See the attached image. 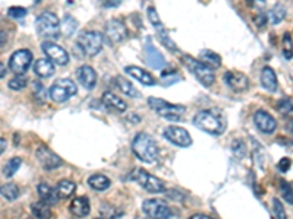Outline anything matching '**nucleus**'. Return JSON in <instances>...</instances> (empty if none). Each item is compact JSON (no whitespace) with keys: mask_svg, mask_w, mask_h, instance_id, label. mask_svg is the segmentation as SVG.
Wrapping results in <instances>:
<instances>
[{"mask_svg":"<svg viewBox=\"0 0 293 219\" xmlns=\"http://www.w3.org/2000/svg\"><path fill=\"white\" fill-rule=\"evenodd\" d=\"M189 219H214L208 215H204V213H193L192 216H189Z\"/></svg>","mask_w":293,"mask_h":219,"instance_id":"obj_45","label":"nucleus"},{"mask_svg":"<svg viewBox=\"0 0 293 219\" xmlns=\"http://www.w3.org/2000/svg\"><path fill=\"white\" fill-rule=\"evenodd\" d=\"M103 34L99 31H84L79 34L77 39V47L79 52H82L87 57H94L102 52Z\"/></svg>","mask_w":293,"mask_h":219,"instance_id":"obj_5","label":"nucleus"},{"mask_svg":"<svg viewBox=\"0 0 293 219\" xmlns=\"http://www.w3.org/2000/svg\"><path fill=\"white\" fill-rule=\"evenodd\" d=\"M125 72H126V75L134 77L135 80L141 82L142 85H147V86L155 85V79L151 76V73H148L147 70L141 69L138 66H126V67H125Z\"/></svg>","mask_w":293,"mask_h":219,"instance_id":"obj_18","label":"nucleus"},{"mask_svg":"<svg viewBox=\"0 0 293 219\" xmlns=\"http://www.w3.org/2000/svg\"><path fill=\"white\" fill-rule=\"evenodd\" d=\"M37 193L40 196V200L47 203V205H56L59 202V197L56 193V189L50 187L47 183H40L37 186Z\"/></svg>","mask_w":293,"mask_h":219,"instance_id":"obj_20","label":"nucleus"},{"mask_svg":"<svg viewBox=\"0 0 293 219\" xmlns=\"http://www.w3.org/2000/svg\"><path fill=\"white\" fill-rule=\"evenodd\" d=\"M104 37L109 39V42H120L127 37L126 26L120 19H110L104 25Z\"/></svg>","mask_w":293,"mask_h":219,"instance_id":"obj_14","label":"nucleus"},{"mask_svg":"<svg viewBox=\"0 0 293 219\" xmlns=\"http://www.w3.org/2000/svg\"><path fill=\"white\" fill-rule=\"evenodd\" d=\"M120 5V0H113V2H106L104 3V8H115Z\"/></svg>","mask_w":293,"mask_h":219,"instance_id":"obj_46","label":"nucleus"},{"mask_svg":"<svg viewBox=\"0 0 293 219\" xmlns=\"http://www.w3.org/2000/svg\"><path fill=\"white\" fill-rule=\"evenodd\" d=\"M34 72L36 75L40 77H49L54 73V63L51 62L50 59L47 57H43V59H39L36 60L34 63Z\"/></svg>","mask_w":293,"mask_h":219,"instance_id":"obj_23","label":"nucleus"},{"mask_svg":"<svg viewBox=\"0 0 293 219\" xmlns=\"http://www.w3.org/2000/svg\"><path fill=\"white\" fill-rule=\"evenodd\" d=\"M232 151L233 154L236 155L238 158H243L246 154V148H245V143L242 141H235L232 145Z\"/></svg>","mask_w":293,"mask_h":219,"instance_id":"obj_40","label":"nucleus"},{"mask_svg":"<svg viewBox=\"0 0 293 219\" xmlns=\"http://www.w3.org/2000/svg\"><path fill=\"white\" fill-rule=\"evenodd\" d=\"M78 22L77 19L71 15H64L63 18V25H62V32L64 34V37H71L75 31H77Z\"/></svg>","mask_w":293,"mask_h":219,"instance_id":"obj_34","label":"nucleus"},{"mask_svg":"<svg viewBox=\"0 0 293 219\" xmlns=\"http://www.w3.org/2000/svg\"><path fill=\"white\" fill-rule=\"evenodd\" d=\"M200 59H201L203 63L210 66L211 69L221 66V57H220L217 53L211 52V50H203V52H200Z\"/></svg>","mask_w":293,"mask_h":219,"instance_id":"obj_28","label":"nucleus"},{"mask_svg":"<svg viewBox=\"0 0 293 219\" xmlns=\"http://www.w3.org/2000/svg\"><path fill=\"white\" fill-rule=\"evenodd\" d=\"M31 213L37 219H50L51 218V209L50 205L44 203V202H34L31 205Z\"/></svg>","mask_w":293,"mask_h":219,"instance_id":"obj_27","label":"nucleus"},{"mask_svg":"<svg viewBox=\"0 0 293 219\" xmlns=\"http://www.w3.org/2000/svg\"><path fill=\"white\" fill-rule=\"evenodd\" d=\"M286 13H287L286 8H284L283 5H280V3H277L276 6H273V8H271V11H270L267 15H268L270 22H271L273 25H277V24H280L281 21L286 18Z\"/></svg>","mask_w":293,"mask_h":219,"instance_id":"obj_29","label":"nucleus"},{"mask_svg":"<svg viewBox=\"0 0 293 219\" xmlns=\"http://www.w3.org/2000/svg\"><path fill=\"white\" fill-rule=\"evenodd\" d=\"M69 210L72 212V215H75L77 218H85L91 210L89 206V200L85 196H78L74 200H71Z\"/></svg>","mask_w":293,"mask_h":219,"instance_id":"obj_19","label":"nucleus"},{"mask_svg":"<svg viewBox=\"0 0 293 219\" xmlns=\"http://www.w3.org/2000/svg\"><path fill=\"white\" fill-rule=\"evenodd\" d=\"M132 152L145 164H153L158 159L157 143L148 133H138L132 141Z\"/></svg>","mask_w":293,"mask_h":219,"instance_id":"obj_2","label":"nucleus"},{"mask_svg":"<svg viewBox=\"0 0 293 219\" xmlns=\"http://www.w3.org/2000/svg\"><path fill=\"white\" fill-rule=\"evenodd\" d=\"M280 192H281V194H283V197H284V200H286V202H289L290 205H293L292 186H290L287 181H284V180L280 181Z\"/></svg>","mask_w":293,"mask_h":219,"instance_id":"obj_38","label":"nucleus"},{"mask_svg":"<svg viewBox=\"0 0 293 219\" xmlns=\"http://www.w3.org/2000/svg\"><path fill=\"white\" fill-rule=\"evenodd\" d=\"M26 15V11L24 8H19V6H12L8 9V16H11L13 19H21Z\"/></svg>","mask_w":293,"mask_h":219,"instance_id":"obj_41","label":"nucleus"},{"mask_svg":"<svg viewBox=\"0 0 293 219\" xmlns=\"http://www.w3.org/2000/svg\"><path fill=\"white\" fill-rule=\"evenodd\" d=\"M223 80L224 83L229 86L230 90L235 91V92H243L249 88V79L248 76L242 73V72H238V70H227L224 75H223Z\"/></svg>","mask_w":293,"mask_h":219,"instance_id":"obj_15","label":"nucleus"},{"mask_svg":"<svg viewBox=\"0 0 293 219\" xmlns=\"http://www.w3.org/2000/svg\"><path fill=\"white\" fill-rule=\"evenodd\" d=\"M277 110L279 113L283 116L292 114L293 113V100L292 98H281L280 101L277 103Z\"/></svg>","mask_w":293,"mask_h":219,"instance_id":"obj_36","label":"nucleus"},{"mask_svg":"<svg viewBox=\"0 0 293 219\" xmlns=\"http://www.w3.org/2000/svg\"><path fill=\"white\" fill-rule=\"evenodd\" d=\"M115 82L116 86L119 88V91L123 92V95H127V97H131V98H140L141 97L140 91L134 86V83H131V82L123 76H116Z\"/></svg>","mask_w":293,"mask_h":219,"instance_id":"obj_24","label":"nucleus"},{"mask_svg":"<svg viewBox=\"0 0 293 219\" xmlns=\"http://www.w3.org/2000/svg\"><path fill=\"white\" fill-rule=\"evenodd\" d=\"M142 210L151 219H169L172 218V210L165 200L160 199H147L142 203Z\"/></svg>","mask_w":293,"mask_h":219,"instance_id":"obj_9","label":"nucleus"},{"mask_svg":"<svg viewBox=\"0 0 293 219\" xmlns=\"http://www.w3.org/2000/svg\"><path fill=\"white\" fill-rule=\"evenodd\" d=\"M36 83V91H34V95H36V98H39V103H41V100H43V103H44V88H43V85L40 83V82H34Z\"/></svg>","mask_w":293,"mask_h":219,"instance_id":"obj_43","label":"nucleus"},{"mask_svg":"<svg viewBox=\"0 0 293 219\" xmlns=\"http://www.w3.org/2000/svg\"><path fill=\"white\" fill-rule=\"evenodd\" d=\"M88 186L95 192H104L110 187V180L103 174H94L88 179Z\"/></svg>","mask_w":293,"mask_h":219,"instance_id":"obj_26","label":"nucleus"},{"mask_svg":"<svg viewBox=\"0 0 293 219\" xmlns=\"http://www.w3.org/2000/svg\"><path fill=\"white\" fill-rule=\"evenodd\" d=\"M41 50L47 56V59H50L54 65L64 66L69 62V54L68 52L62 49L59 44L53 42V41H43L41 42Z\"/></svg>","mask_w":293,"mask_h":219,"instance_id":"obj_11","label":"nucleus"},{"mask_svg":"<svg viewBox=\"0 0 293 219\" xmlns=\"http://www.w3.org/2000/svg\"><path fill=\"white\" fill-rule=\"evenodd\" d=\"M0 70H2V72H0V77L3 79V77H5V75H6V69H5V63H0Z\"/></svg>","mask_w":293,"mask_h":219,"instance_id":"obj_47","label":"nucleus"},{"mask_svg":"<svg viewBox=\"0 0 293 219\" xmlns=\"http://www.w3.org/2000/svg\"><path fill=\"white\" fill-rule=\"evenodd\" d=\"M192 124L197 129L203 130V132L208 133V135H213V136L223 135L227 127L226 117L217 108H208V110L198 111L192 120Z\"/></svg>","mask_w":293,"mask_h":219,"instance_id":"obj_1","label":"nucleus"},{"mask_svg":"<svg viewBox=\"0 0 293 219\" xmlns=\"http://www.w3.org/2000/svg\"><path fill=\"white\" fill-rule=\"evenodd\" d=\"M100 212L104 219H119L123 215V210L120 207H116L110 203H104L100 206Z\"/></svg>","mask_w":293,"mask_h":219,"instance_id":"obj_31","label":"nucleus"},{"mask_svg":"<svg viewBox=\"0 0 293 219\" xmlns=\"http://www.w3.org/2000/svg\"><path fill=\"white\" fill-rule=\"evenodd\" d=\"M54 189H56V193H57L59 200H62V199H69L72 194L75 193L77 184L71 180H60Z\"/></svg>","mask_w":293,"mask_h":219,"instance_id":"obj_25","label":"nucleus"},{"mask_svg":"<svg viewBox=\"0 0 293 219\" xmlns=\"http://www.w3.org/2000/svg\"><path fill=\"white\" fill-rule=\"evenodd\" d=\"M36 29L40 37H43L44 41H53L59 38L62 25L59 22V18L53 12H43L36 19Z\"/></svg>","mask_w":293,"mask_h":219,"instance_id":"obj_3","label":"nucleus"},{"mask_svg":"<svg viewBox=\"0 0 293 219\" xmlns=\"http://www.w3.org/2000/svg\"><path fill=\"white\" fill-rule=\"evenodd\" d=\"M77 79L78 82L85 88V90H94L97 85V73L95 70L88 65L79 66L77 69Z\"/></svg>","mask_w":293,"mask_h":219,"instance_id":"obj_17","label":"nucleus"},{"mask_svg":"<svg viewBox=\"0 0 293 219\" xmlns=\"http://www.w3.org/2000/svg\"><path fill=\"white\" fill-rule=\"evenodd\" d=\"M148 105L154 113H157L160 117L169 121H179L182 120V116L185 114V107L178 104H170L161 100V98H148Z\"/></svg>","mask_w":293,"mask_h":219,"instance_id":"obj_6","label":"nucleus"},{"mask_svg":"<svg viewBox=\"0 0 293 219\" xmlns=\"http://www.w3.org/2000/svg\"><path fill=\"white\" fill-rule=\"evenodd\" d=\"M95 219H100V218H95Z\"/></svg>","mask_w":293,"mask_h":219,"instance_id":"obj_51","label":"nucleus"},{"mask_svg":"<svg viewBox=\"0 0 293 219\" xmlns=\"http://www.w3.org/2000/svg\"><path fill=\"white\" fill-rule=\"evenodd\" d=\"M36 156L39 159V162L41 164V167L47 171L51 169H56V168L62 167L63 165V161L59 155H56L51 149H49L46 145H40L36 151Z\"/></svg>","mask_w":293,"mask_h":219,"instance_id":"obj_12","label":"nucleus"},{"mask_svg":"<svg viewBox=\"0 0 293 219\" xmlns=\"http://www.w3.org/2000/svg\"><path fill=\"white\" fill-rule=\"evenodd\" d=\"M277 168H279V171H281V172H286V171L290 168V159H289V158H283V159H280V162H279Z\"/></svg>","mask_w":293,"mask_h":219,"instance_id":"obj_44","label":"nucleus"},{"mask_svg":"<svg viewBox=\"0 0 293 219\" xmlns=\"http://www.w3.org/2000/svg\"><path fill=\"white\" fill-rule=\"evenodd\" d=\"M283 54L286 59H292L293 57V41L289 32H286L283 35Z\"/></svg>","mask_w":293,"mask_h":219,"instance_id":"obj_37","label":"nucleus"},{"mask_svg":"<svg viewBox=\"0 0 293 219\" xmlns=\"http://www.w3.org/2000/svg\"><path fill=\"white\" fill-rule=\"evenodd\" d=\"M267 18L268 15H266V13H258V15H255L254 21L255 24H256V26L258 28H263V26H266V24H267Z\"/></svg>","mask_w":293,"mask_h":219,"instance_id":"obj_42","label":"nucleus"},{"mask_svg":"<svg viewBox=\"0 0 293 219\" xmlns=\"http://www.w3.org/2000/svg\"><path fill=\"white\" fill-rule=\"evenodd\" d=\"M0 145H2V154H3V152H5V148H6V141L2 139V141H0Z\"/></svg>","mask_w":293,"mask_h":219,"instance_id":"obj_48","label":"nucleus"},{"mask_svg":"<svg viewBox=\"0 0 293 219\" xmlns=\"http://www.w3.org/2000/svg\"><path fill=\"white\" fill-rule=\"evenodd\" d=\"M26 85H28V79H26L24 75H16V76H13L11 80H9V83H8V86L13 91H22L24 88H26Z\"/></svg>","mask_w":293,"mask_h":219,"instance_id":"obj_35","label":"nucleus"},{"mask_svg":"<svg viewBox=\"0 0 293 219\" xmlns=\"http://www.w3.org/2000/svg\"><path fill=\"white\" fill-rule=\"evenodd\" d=\"M31 62H32V53L22 49L12 53V56L9 57V69L16 75H24L29 69Z\"/></svg>","mask_w":293,"mask_h":219,"instance_id":"obj_10","label":"nucleus"},{"mask_svg":"<svg viewBox=\"0 0 293 219\" xmlns=\"http://www.w3.org/2000/svg\"><path fill=\"white\" fill-rule=\"evenodd\" d=\"M273 207H274V215H276V219H287V215H286L284 206H283V203H281L279 199H274V200H273Z\"/></svg>","mask_w":293,"mask_h":219,"instance_id":"obj_39","label":"nucleus"},{"mask_svg":"<svg viewBox=\"0 0 293 219\" xmlns=\"http://www.w3.org/2000/svg\"><path fill=\"white\" fill-rule=\"evenodd\" d=\"M102 101L106 107H109V108H112L115 111H119V113H123L126 110V103L122 98H119L117 95L112 94V92H104L102 97Z\"/></svg>","mask_w":293,"mask_h":219,"instance_id":"obj_22","label":"nucleus"},{"mask_svg":"<svg viewBox=\"0 0 293 219\" xmlns=\"http://www.w3.org/2000/svg\"><path fill=\"white\" fill-rule=\"evenodd\" d=\"M165 138L170 143L176 145L179 148H188L192 145L191 135L188 133V130L179 126H169L163 132Z\"/></svg>","mask_w":293,"mask_h":219,"instance_id":"obj_13","label":"nucleus"},{"mask_svg":"<svg viewBox=\"0 0 293 219\" xmlns=\"http://www.w3.org/2000/svg\"><path fill=\"white\" fill-rule=\"evenodd\" d=\"M289 129H290V132L293 133V118L290 120V123H289Z\"/></svg>","mask_w":293,"mask_h":219,"instance_id":"obj_49","label":"nucleus"},{"mask_svg":"<svg viewBox=\"0 0 293 219\" xmlns=\"http://www.w3.org/2000/svg\"><path fill=\"white\" fill-rule=\"evenodd\" d=\"M21 164H22L21 158H11V159L5 164V167H3V176H5L6 179L13 177L15 172L21 168Z\"/></svg>","mask_w":293,"mask_h":219,"instance_id":"obj_33","label":"nucleus"},{"mask_svg":"<svg viewBox=\"0 0 293 219\" xmlns=\"http://www.w3.org/2000/svg\"><path fill=\"white\" fill-rule=\"evenodd\" d=\"M180 60H182L183 65L188 67V70L191 72L192 75L197 77L204 86L208 88V86H211V85L214 83L216 75H214V70H213L210 66H207L205 63H203L201 60L193 59V57L189 56V54H182Z\"/></svg>","mask_w":293,"mask_h":219,"instance_id":"obj_4","label":"nucleus"},{"mask_svg":"<svg viewBox=\"0 0 293 219\" xmlns=\"http://www.w3.org/2000/svg\"><path fill=\"white\" fill-rule=\"evenodd\" d=\"M77 83L72 79L62 77L53 82V85L49 90V98L54 103H64L71 100L74 95H77Z\"/></svg>","mask_w":293,"mask_h":219,"instance_id":"obj_7","label":"nucleus"},{"mask_svg":"<svg viewBox=\"0 0 293 219\" xmlns=\"http://www.w3.org/2000/svg\"><path fill=\"white\" fill-rule=\"evenodd\" d=\"M2 196H3V199H6V200H9V202H13V200H16L18 197H19V187L16 186V184H13V183H8V184H3L2 186Z\"/></svg>","mask_w":293,"mask_h":219,"instance_id":"obj_32","label":"nucleus"},{"mask_svg":"<svg viewBox=\"0 0 293 219\" xmlns=\"http://www.w3.org/2000/svg\"><path fill=\"white\" fill-rule=\"evenodd\" d=\"M131 179L135 180L144 190L150 192V193H165L166 192V186L165 183L160 180L158 177H154L153 174L147 172L145 169L137 168L132 174Z\"/></svg>","mask_w":293,"mask_h":219,"instance_id":"obj_8","label":"nucleus"},{"mask_svg":"<svg viewBox=\"0 0 293 219\" xmlns=\"http://www.w3.org/2000/svg\"><path fill=\"white\" fill-rule=\"evenodd\" d=\"M155 28V31H157V34H158V38L160 41L166 46L169 50H172L173 53L178 52V47H176V44L173 42V39L170 38V35H169V32H167V29L165 28L163 24H160V25L154 26Z\"/></svg>","mask_w":293,"mask_h":219,"instance_id":"obj_30","label":"nucleus"},{"mask_svg":"<svg viewBox=\"0 0 293 219\" xmlns=\"http://www.w3.org/2000/svg\"><path fill=\"white\" fill-rule=\"evenodd\" d=\"M135 219H145V218H135Z\"/></svg>","mask_w":293,"mask_h":219,"instance_id":"obj_50","label":"nucleus"},{"mask_svg":"<svg viewBox=\"0 0 293 219\" xmlns=\"http://www.w3.org/2000/svg\"><path fill=\"white\" fill-rule=\"evenodd\" d=\"M254 123L255 126L258 127V130L266 133V135H271L274 130L277 129V123H276L274 117L271 116L270 113H267V111H264V110L255 111Z\"/></svg>","mask_w":293,"mask_h":219,"instance_id":"obj_16","label":"nucleus"},{"mask_svg":"<svg viewBox=\"0 0 293 219\" xmlns=\"http://www.w3.org/2000/svg\"><path fill=\"white\" fill-rule=\"evenodd\" d=\"M261 85L264 90H267L268 92H276L277 91V76H276V72L266 66L263 70H261Z\"/></svg>","mask_w":293,"mask_h":219,"instance_id":"obj_21","label":"nucleus"}]
</instances>
